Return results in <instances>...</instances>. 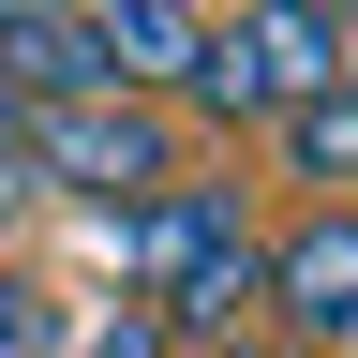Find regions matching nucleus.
<instances>
[{
  "mask_svg": "<svg viewBox=\"0 0 358 358\" xmlns=\"http://www.w3.org/2000/svg\"><path fill=\"white\" fill-rule=\"evenodd\" d=\"M120 268H134V299H150L179 343H239L268 313V239L239 224V194H209V179L120 209Z\"/></svg>",
  "mask_w": 358,
  "mask_h": 358,
  "instance_id": "1",
  "label": "nucleus"
},
{
  "mask_svg": "<svg viewBox=\"0 0 358 358\" xmlns=\"http://www.w3.org/2000/svg\"><path fill=\"white\" fill-rule=\"evenodd\" d=\"M329 75H358V45H343L329 0H239V15L194 45V90H179V105H194V120H268V134H284Z\"/></svg>",
  "mask_w": 358,
  "mask_h": 358,
  "instance_id": "2",
  "label": "nucleus"
},
{
  "mask_svg": "<svg viewBox=\"0 0 358 358\" xmlns=\"http://www.w3.org/2000/svg\"><path fill=\"white\" fill-rule=\"evenodd\" d=\"M30 179L105 194V209H150V194H179V120H164V105H134V90L30 105Z\"/></svg>",
  "mask_w": 358,
  "mask_h": 358,
  "instance_id": "3",
  "label": "nucleus"
},
{
  "mask_svg": "<svg viewBox=\"0 0 358 358\" xmlns=\"http://www.w3.org/2000/svg\"><path fill=\"white\" fill-rule=\"evenodd\" d=\"M268 329H284L299 358L358 343V209H343V194H329V209H299L284 239H268Z\"/></svg>",
  "mask_w": 358,
  "mask_h": 358,
  "instance_id": "4",
  "label": "nucleus"
},
{
  "mask_svg": "<svg viewBox=\"0 0 358 358\" xmlns=\"http://www.w3.org/2000/svg\"><path fill=\"white\" fill-rule=\"evenodd\" d=\"M60 15L90 30V60H105L134 105L194 90V45H209V15H194V0H60Z\"/></svg>",
  "mask_w": 358,
  "mask_h": 358,
  "instance_id": "5",
  "label": "nucleus"
},
{
  "mask_svg": "<svg viewBox=\"0 0 358 358\" xmlns=\"http://www.w3.org/2000/svg\"><path fill=\"white\" fill-rule=\"evenodd\" d=\"M284 164H299V179H358V75H329V90L284 120Z\"/></svg>",
  "mask_w": 358,
  "mask_h": 358,
  "instance_id": "6",
  "label": "nucleus"
},
{
  "mask_svg": "<svg viewBox=\"0 0 358 358\" xmlns=\"http://www.w3.org/2000/svg\"><path fill=\"white\" fill-rule=\"evenodd\" d=\"M0 358H60V313H45V284L15 254H0Z\"/></svg>",
  "mask_w": 358,
  "mask_h": 358,
  "instance_id": "7",
  "label": "nucleus"
},
{
  "mask_svg": "<svg viewBox=\"0 0 358 358\" xmlns=\"http://www.w3.org/2000/svg\"><path fill=\"white\" fill-rule=\"evenodd\" d=\"M164 343H179V329H164L150 299H134V313H105V329H90V358H164Z\"/></svg>",
  "mask_w": 358,
  "mask_h": 358,
  "instance_id": "8",
  "label": "nucleus"
},
{
  "mask_svg": "<svg viewBox=\"0 0 358 358\" xmlns=\"http://www.w3.org/2000/svg\"><path fill=\"white\" fill-rule=\"evenodd\" d=\"M0 194H30V105L0 90Z\"/></svg>",
  "mask_w": 358,
  "mask_h": 358,
  "instance_id": "9",
  "label": "nucleus"
},
{
  "mask_svg": "<svg viewBox=\"0 0 358 358\" xmlns=\"http://www.w3.org/2000/svg\"><path fill=\"white\" fill-rule=\"evenodd\" d=\"M209 358H299V343L284 329H239V343H209Z\"/></svg>",
  "mask_w": 358,
  "mask_h": 358,
  "instance_id": "10",
  "label": "nucleus"
},
{
  "mask_svg": "<svg viewBox=\"0 0 358 358\" xmlns=\"http://www.w3.org/2000/svg\"><path fill=\"white\" fill-rule=\"evenodd\" d=\"M30 15H60V0H0V30H30Z\"/></svg>",
  "mask_w": 358,
  "mask_h": 358,
  "instance_id": "11",
  "label": "nucleus"
}]
</instances>
